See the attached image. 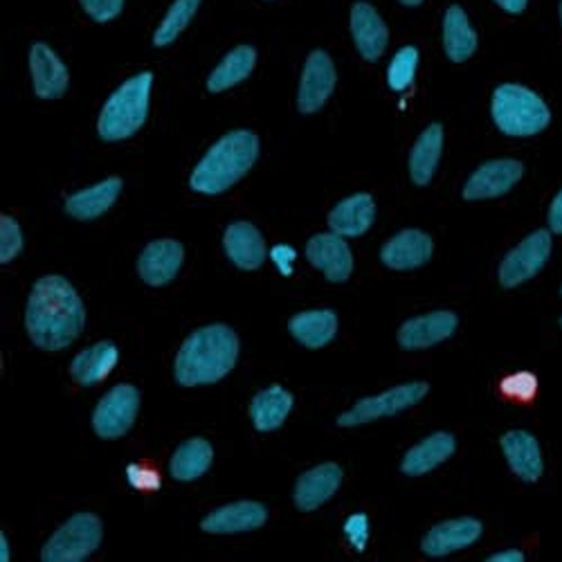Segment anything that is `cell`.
I'll use <instances>...</instances> for the list:
<instances>
[{"instance_id":"cell-1","label":"cell","mask_w":562,"mask_h":562,"mask_svg":"<svg viewBox=\"0 0 562 562\" xmlns=\"http://www.w3.org/2000/svg\"><path fill=\"white\" fill-rule=\"evenodd\" d=\"M86 308L70 281L61 274L41 277L27 300L25 329L43 351H61L83 331Z\"/></svg>"},{"instance_id":"cell-2","label":"cell","mask_w":562,"mask_h":562,"mask_svg":"<svg viewBox=\"0 0 562 562\" xmlns=\"http://www.w3.org/2000/svg\"><path fill=\"white\" fill-rule=\"evenodd\" d=\"M239 338L225 324H210L187 338L176 356V381L184 387L212 385L237 364Z\"/></svg>"},{"instance_id":"cell-3","label":"cell","mask_w":562,"mask_h":562,"mask_svg":"<svg viewBox=\"0 0 562 562\" xmlns=\"http://www.w3.org/2000/svg\"><path fill=\"white\" fill-rule=\"evenodd\" d=\"M259 158V139L250 131H232L196 165L190 187L199 194H221L239 182Z\"/></svg>"},{"instance_id":"cell-4","label":"cell","mask_w":562,"mask_h":562,"mask_svg":"<svg viewBox=\"0 0 562 562\" xmlns=\"http://www.w3.org/2000/svg\"><path fill=\"white\" fill-rule=\"evenodd\" d=\"M151 83V72H139L113 92L98 122L102 139H106V143H120V139H126L143 128L149 113Z\"/></svg>"},{"instance_id":"cell-5","label":"cell","mask_w":562,"mask_h":562,"mask_svg":"<svg viewBox=\"0 0 562 562\" xmlns=\"http://www.w3.org/2000/svg\"><path fill=\"white\" fill-rule=\"evenodd\" d=\"M491 111L497 128L513 137L536 135L544 131L551 120L547 104L533 90L518 83L499 86L493 95Z\"/></svg>"},{"instance_id":"cell-6","label":"cell","mask_w":562,"mask_h":562,"mask_svg":"<svg viewBox=\"0 0 562 562\" xmlns=\"http://www.w3.org/2000/svg\"><path fill=\"white\" fill-rule=\"evenodd\" d=\"M102 520L95 513H77L45 542L41 558L45 562H81L102 542Z\"/></svg>"},{"instance_id":"cell-7","label":"cell","mask_w":562,"mask_h":562,"mask_svg":"<svg viewBox=\"0 0 562 562\" xmlns=\"http://www.w3.org/2000/svg\"><path fill=\"white\" fill-rule=\"evenodd\" d=\"M428 390H430L428 383H405V385H398L379 396L362 398L351 409H347L345 414L338 416V426L353 428V426L371 424V420L383 418V416H394V414L424 401Z\"/></svg>"},{"instance_id":"cell-8","label":"cell","mask_w":562,"mask_h":562,"mask_svg":"<svg viewBox=\"0 0 562 562\" xmlns=\"http://www.w3.org/2000/svg\"><path fill=\"white\" fill-rule=\"evenodd\" d=\"M139 409V392L133 385H115L109 390L95 412H92V428L100 439H120L133 424Z\"/></svg>"},{"instance_id":"cell-9","label":"cell","mask_w":562,"mask_h":562,"mask_svg":"<svg viewBox=\"0 0 562 562\" xmlns=\"http://www.w3.org/2000/svg\"><path fill=\"white\" fill-rule=\"evenodd\" d=\"M551 255V234L547 229H538L520 244L515 246L499 266V284L504 289H515L536 277Z\"/></svg>"},{"instance_id":"cell-10","label":"cell","mask_w":562,"mask_h":562,"mask_svg":"<svg viewBox=\"0 0 562 562\" xmlns=\"http://www.w3.org/2000/svg\"><path fill=\"white\" fill-rule=\"evenodd\" d=\"M336 79L338 77H336V66L331 57L322 50L311 53L300 81V95H297L300 111L304 115L319 111L326 104V100L331 98Z\"/></svg>"},{"instance_id":"cell-11","label":"cell","mask_w":562,"mask_h":562,"mask_svg":"<svg viewBox=\"0 0 562 562\" xmlns=\"http://www.w3.org/2000/svg\"><path fill=\"white\" fill-rule=\"evenodd\" d=\"M525 167L518 160H491L482 165L463 187L465 201H486L510 192L520 182Z\"/></svg>"},{"instance_id":"cell-12","label":"cell","mask_w":562,"mask_h":562,"mask_svg":"<svg viewBox=\"0 0 562 562\" xmlns=\"http://www.w3.org/2000/svg\"><path fill=\"white\" fill-rule=\"evenodd\" d=\"M306 259L317 270H322L326 279L334 281V284H342V281H347L353 272L351 248L336 232L315 234L306 244Z\"/></svg>"},{"instance_id":"cell-13","label":"cell","mask_w":562,"mask_h":562,"mask_svg":"<svg viewBox=\"0 0 562 562\" xmlns=\"http://www.w3.org/2000/svg\"><path fill=\"white\" fill-rule=\"evenodd\" d=\"M457 315L450 311H435L428 315H418L407 319L398 331V345L407 351L430 349L448 340L457 331Z\"/></svg>"},{"instance_id":"cell-14","label":"cell","mask_w":562,"mask_h":562,"mask_svg":"<svg viewBox=\"0 0 562 562\" xmlns=\"http://www.w3.org/2000/svg\"><path fill=\"white\" fill-rule=\"evenodd\" d=\"M30 72L34 81V92L41 100H59L66 95L70 83L68 68L45 43L32 45Z\"/></svg>"},{"instance_id":"cell-15","label":"cell","mask_w":562,"mask_h":562,"mask_svg":"<svg viewBox=\"0 0 562 562\" xmlns=\"http://www.w3.org/2000/svg\"><path fill=\"white\" fill-rule=\"evenodd\" d=\"M268 520V508L259 502H234L212 510L201 522L205 533H244L261 529Z\"/></svg>"},{"instance_id":"cell-16","label":"cell","mask_w":562,"mask_h":562,"mask_svg":"<svg viewBox=\"0 0 562 562\" xmlns=\"http://www.w3.org/2000/svg\"><path fill=\"white\" fill-rule=\"evenodd\" d=\"M184 250L173 239L151 241L137 259V272L149 286H165L178 274Z\"/></svg>"},{"instance_id":"cell-17","label":"cell","mask_w":562,"mask_h":562,"mask_svg":"<svg viewBox=\"0 0 562 562\" xmlns=\"http://www.w3.org/2000/svg\"><path fill=\"white\" fill-rule=\"evenodd\" d=\"M432 252L435 244L426 232L403 229L383 246L381 259L392 270H412L428 263L432 259Z\"/></svg>"},{"instance_id":"cell-18","label":"cell","mask_w":562,"mask_h":562,"mask_svg":"<svg viewBox=\"0 0 562 562\" xmlns=\"http://www.w3.org/2000/svg\"><path fill=\"white\" fill-rule=\"evenodd\" d=\"M342 484V468L338 463H322L311 468L297 480L295 486V504L300 510L311 513L322 504L329 502Z\"/></svg>"},{"instance_id":"cell-19","label":"cell","mask_w":562,"mask_h":562,"mask_svg":"<svg viewBox=\"0 0 562 562\" xmlns=\"http://www.w3.org/2000/svg\"><path fill=\"white\" fill-rule=\"evenodd\" d=\"M223 246H225V255L229 257V261L241 270H257L263 266V261L268 257L261 232L248 221L232 223L225 229Z\"/></svg>"},{"instance_id":"cell-20","label":"cell","mask_w":562,"mask_h":562,"mask_svg":"<svg viewBox=\"0 0 562 562\" xmlns=\"http://www.w3.org/2000/svg\"><path fill=\"white\" fill-rule=\"evenodd\" d=\"M351 34L358 53L367 61H379L390 43V32L381 14L367 3H358L351 10Z\"/></svg>"},{"instance_id":"cell-21","label":"cell","mask_w":562,"mask_h":562,"mask_svg":"<svg viewBox=\"0 0 562 562\" xmlns=\"http://www.w3.org/2000/svg\"><path fill=\"white\" fill-rule=\"evenodd\" d=\"M482 531H484L482 522L475 518L448 520V522L430 529V533L424 538L420 549H424V553L430 558H443L452 551L475 544L482 538Z\"/></svg>"},{"instance_id":"cell-22","label":"cell","mask_w":562,"mask_h":562,"mask_svg":"<svg viewBox=\"0 0 562 562\" xmlns=\"http://www.w3.org/2000/svg\"><path fill=\"white\" fill-rule=\"evenodd\" d=\"M502 452L510 465V471L525 482H538L542 477L544 463L538 439L529 432L513 430L502 437Z\"/></svg>"},{"instance_id":"cell-23","label":"cell","mask_w":562,"mask_h":562,"mask_svg":"<svg viewBox=\"0 0 562 562\" xmlns=\"http://www.w3.org/2000/svg\"><path fill=\"white\" fill-rule=\"evenodd\" d=\"M120 349L113 342H98L90 349H83L70 362V376L81 387H92L111 376V371L117 367Z\"/></svg>"},{"instance_id":"cell-24","label":"cell","mask_w":562,"mask_h":562,"mask_svg":"<svg viewBox=\"0 0 562 562\" xmlns=\"http://www.w3.org/2000/svg\"><path fill=\"white\" fill-rule=\"evenodd\" d=\"M454 448H457V443H454L452 435H448V432L430 435L428 439H424L407 450V454L403 457V463H401V471L409 477L428 475L430 471H435L437 465H441L443 461H448L454 454Z\"/></svg>"},{"instance_id":"cell-25","label":"cell","mask_w":562,"mask_h":562,"mask_svg":"<svg viewBox=\"0 0 562 562\" xmlns=\"http://www.w3.org/2000/svg\"><path fill=\"white\" fill-rule=\"evenodd\" d=\"M122 192L120 178H106L100 184H92L66 199V212L77 221H92L106 214Z\"/></svg>"},{"instance_id":"cell-26","label":"cell","mask_w":562,"mask_h":562,"mask_svg":"<svg viewBox=\"0 0 562 562\" xmlns=\"http://www.w3.org/2000/svg\"><path fill=\"white\" fill-rule=\"evenodd\" d=\"M291 336L308 349H322L338 334V315L329 308L304 311L289 319Z\"/></svg>"},{"instance_id":"cell-27","label":"cell","mask_w":562,"mask_h":562,"mask_svg":"<svg viewBox=\"0 0 562 562\" xmlns=\"http://www.w3.org/2000/svg\"><path fill=\"white\" fill-rule=\"evenodd\" d=\"M373 218H376V203L369 194H353L329 212V225L340 237H360L371 227Z\"/></svg>"},{"instance_id":"cell-28","label":"cell","mask_w":562,"mask_h":562,"mask_svg":"<svg viewBox=\"0 0 562 562\" xmlns=\"http://www.w3.org/2000/svg\"><path fill=\"white\" fill-rule=\"evenodd\" d=\"M293 409V394L281 385L261 390L250 403V418L259 432H272L284 426L286 416Z\"/></svg>"},{"instance_id":"cell-29","label":"cell","mask_w":562,"mask_h":562,"mask_svg":"<svg viewBox=\"0 0 562 562\" xmlns=\"http://www.w3.org/2000/svg\"><path fill=\"white\" fill-rule=\"evenodd\" d=\"M441 151H443V126L432 124L418 135L416 145L412 147V154H409V176L418 187H426L432 180L441 160Z\"/></svg>"},{"instance_id":"cell-30","label":"cell","mask_w":562,"mask_h":562,"mask_svg":"<svg viewBox=\"0 0 562 562\" xmlns=\"http://www.w3.org/2000/svg\"><path fill=\"white\" fill-rule=\"evenodd\" d=\"M214 461V448L205 439H187L178 446V450L171 457L169 471L173 480L178 482H194L203 477Z\"/></svg>"},{"instance_id":"cell-31","label":"cell","mask_w":562,"mask_h":562,"mask_svg":"<svg viewBox=\"0 0 562 562\" xmlns=\"http://www.w3.org/2000/svg\"><path fill=\"white\" fill-rule=\"evenodd\" d=\"M443 48L450 61L461 64L465 59H471L473 53L477 50V34L471 27V21H468L465 12L459 5H452L446 12L443 19Z\"/></svg>"},{"instance_id":"cell-32","label":"cell","mask_w":562,"mask_h":562,"mask_svg":"<svg viewBox=\"0 0 562 562\" xmlns=\"http://www.w3.org/2000/svg\"><path fill=\"white\" fill-rule=\"evenodd\" d=\"M255 64H257V53L255 48H250V45H239V48H234L210 75L207 79L210 92H223L232 86L241 83L255 70Z\"/></svg>"},{"instance_id":"cell-33","label":"cell","mask_w":562,"mask_h":562,"mask_svg":"<svg viewBox=\"0 0 562 562\" xmlns=\"http://www.w3.org/2000/svg\"><path fill=\"white\" fill-rule=\"evenodd\" d=\"M199 5H201V0H176V3L169 8L165 21L156 30L154 43L158 45V48H165V45H169V43H173L178 38V34L187 25H190V21L196 14Z\"/></svg>"},{"instance_id":"cell-34","label":"cell","mask_w":562,"mask_h":562,"mask_svg":"<svg viewBox=\"0 0 562 562\" xmlns=\"http://www.w3.org/2000/svg\"><path fill=\"white\" fill-rule=\"evenodd\" d=\"M416 68H418V50L412 48V45H407V48L396 53V57L392 59V64L387 68V83H390V88L396 90V92L407 90L412 86V81H414Z\"/></svg>"},{"instance_id":"cell-35","label":"cell","mask_w":562,"mask_h":562,"mask_svg":"<svg viewBox=\"0 0 562 562\" xmlns=\"http://www.w3.org/2000/svg\"><path fill=\"white\" fill-rule=\"evenodd\" d=\"M0 239H3L0 241V263H10L23 250V232L16 218L8 214L0 218Z\"/></svg>"},{"instance_id":"cell-36","label":"cell","mask_w":562,"mask_h":562,"mask_svg":"<svg viewBox=\"0 0 562 562\" xmlns=\"http://www.w3.org/2000/svg\"><path fill=\"white\" fill-rule=\"evenodd\" d=\"M538 392V379L529 371L513 373L502 381V394L515 403H529Z\"/></svg>"},{"instance_id":"cell-37","label":"cell","mask_w":562,"mask_h":562,"mask_svg":"<svg viewBox=\"0 0 562 562\" xmlns=\"http://www.w3.org/2000/svg\"><path fill=\"white\" fill-rule=\"evenodd\" d=\"M126 480L135 491H143V493H154L162 484L158 471L149 463H131L126 468Z\"/></svg>"},{"instance_id":"cell-38","label":"cell","mask_w":562,"mask_h":562,"mask_svg":"<svg viewBox=\"0 0 562 562\" xmlns=\"http://www.w3.org/2000/svg\"><path fill=\"white\" fill-rule=\"evenodd\" d=\"M83 12L98 23H109L124 10V0H79Z\"/></svg>"},{"instance_id":"cell-39","label":"cell","mask_w":562,"mask_h":562,"mask_svg":"<svg viewBox=\"0 0 562 562\" xmlns=\"http://www.w3.org/2000/svg\"><path fill=\"white\" fill-rule=\"evenodd\" d=\"M345 533H347L351 547L358 549V551H362L364 544H367V540H369V520H367V515H364V513L351 515V518H349L347 525H345Z\"/></svg>"},{"instance_id":"cell-40","label":"cell","mask_w":562,"mask_h":562,"mask_svg":"<svg viewBox=\"0 0 562 562\" xmlns=\"http://www.w3.org/2000/svg\"><path fill=\"white\" fill-rule=\"evenodd\" d=\"M270 259L274 261V266H277V270L281 272V274H291L293 272V263H295V259H297V252L291 248V246H274L272 250H270Z\"/></svg>"},{"instance_id":"cell-41","label":"cell","mask_w":562,"mask_h":562,"mask_svg":"<svg viewBox=\"0 0 562 562\" xmlns=\"http://www.w3.org/2000/svg\"><path fill=\"white\" fill-rule=\"evenodd\" d=\"M549 227L558 234H562V190L560 194L553 199L551 207H549Z\"/></svg>"},{"instance_id":"cell-42","label":"cell","mask_w":562,"mask_h":562,"mask_svg":"<svg viewBox=\"0 0 562 562\" xmlns=\"http://www.w3.org/2000/svg\"><path fill=\"white\" fill-rule=\"evenodd\" d=\"M491 562H522L525 560V553L518 551V549H508V551H499L495 555L488 558Z\"/></svg>"},{"instance_id":"cell-43","label":"cell","mask_w":562,"mask_h":562,"mask_svg":"<svg viewBox=\"0 0 562 562\" xmlns=\"http://www.w3.org/2000/svg\"><path fill=\"white\" fill-rule=\"evenodd\" d=\"M495 3L510 14H520L527 8V0H495Z\"/></svg>"},{"instance_id":"cell-44","label":"cell","mask_w":562,"mask_h":562,"mask_svg":"<svg viewBox=\"0 0 562 562\" xmlns=\"http://www.w3.org/2000/svg\"><path fill=\"white\" fill-rule=\"evenodd\" d=\"M0 560L3 562L10 560V542H8L5 533H0Z\"/></svg>"},{"instance_id":"cell-45","label":"cell","mask_w":562,"mask_h":562,"mask_svg":"<svg viewBox=\"0 0 562 562\" xmlns=\"http://www.w3.org/2000/svg\"><path fill=\"white\" fill-rule=\"evenodd\" d=\"M401 3H403V5H407V8H416V5L424 3V0H401Z\"/></svg>"},{"instance_id":"cell-46","label":"cell","mask_w":562,"mask_h":562,"mask_svg":"<svg viewBox=\"0 0 562 562\" xmlns=\"http://www.w3.org/2000/svg\"><path fill=\"white\" fill-rule=\"evenodd\" d=\"M560 19H562V5H560Z\"/></svg>"},{"instance_id":"cell-47","label":"cell","mask_w":562,"mask_h":562,"mask_svg":"<svg viewBox=\"0 0 562 562\" xmlns=\"http://www.w3.org/2000/svg\"><path fill=\"white\" fill-rule=\"evenodd\" d=\"M560 293H562V289H560Z\"/></svg>"},{"instance_id":"cell-48","label":"cell","mask_w":562,"mask_h":562,"mask_svg":"<svg viewBox=\"0 0 562 562\" xmlns=\"http://www.w3.org/2000/svg\"><path fill=\"white\" fill-rule=\"evenodd\" d=\"M560 324H562V319H560Z\"/></svg>"}]
</instances>
